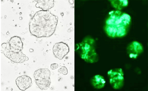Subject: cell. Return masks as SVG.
Masks as SVG:
<instances>
[{"label": "cell", "mask_w": 148, "mask_h": 91, "mask_svg": "<svg viewBox=\"0 0 148 91\" xmlns=\"http://www.w3.org/2000/svg\"><path fill=\"white\" fill-rule=\"evenodd\" d=\"M58 65L57 63L52 64L51 66V69L53 70H55L58 67Z\"/></svg>", "instance_id": "2e32d148"}, {"label": "cell", "mask_w": 148, "mask_h": 91, "mask_svg": "<svg viewBox=\"0 0 148 91\" xmlns=\"http://www.w3.org/2000/svg\"><path fill=\"white\" fill-rule=\"evenodd\" d=\"M35 1L37 2L36 7L42 9L44 11H48L54 5V1L51 0H38Z\"/></svg>", "instance_id": "8fae6325"}, {"label": "cell", "mask_w": 148, "mask_h": 91, "mask_svg": "<svg viewBox=\"0 0 148 91\" xmlns=\"http://www.w3.org/2000/svg\"><path fill=\"white\" fill-rule=\"evenodd\" d=\"M91 83L94 88L97 89H101L105 86L106 81L103 76L97 75L92 77L91 80Z\"/></svg>", "instance_id": "30bf717a"}, {"label": "cell", "mask_w": 148, "mask_h": 91, "mask_svg": "<svg viewBox=\"0 0 148 91\" xmlns=\"http://www.w3.org/2000/svg\"><path fill=\"white\" fill-rule=\"evenodd\" d=\"M127 50L130 57L135 59L143 53L144 49L141 43L136 41H134L128 45Z\"/></svg>", "instance_id": "8992f818"}, {"label": "cell", "mask_w": 148, "mask_h": 91, "mask_svg": "<svg viewBox=\"0 0 148 91\" xmlns=\"http://www.w3.org/2000/svg\"><path fill=\"white\" fill-rule=\"evenodd\" d=\"M8 43L10 50L15 52H18L22 51L23 48V44L20 37L14 36L12 37Z\"/></svg>", "instance_id": "9c48e42d"}, {"label": "cell", "mask_w": 148, "mask_h": 91, "mask_svg": "<svg viewBox=\"0 0 148 91\" xmlns=\"http://www.w3.org/2000/svg\"><path fill=\"white\" fill-rule=\"evenodd\" d=\"M58 19L57 16L48 11L37 12L30 21V32L38 38L51 36L56 31Z\"/></svg>", "instance_id": "6da1fadb"}, {"label": "cell", "mask_w": 148, "mask_h": 91, "mask_svg": "<svg viewBox=\"0 0 148 91\" xmlns=\"http://www.w3.org/2000/svg\"><path fill=\"white\" fill-rule=\"evenodd\" d=\"M108 75L110 83L114 89H119L124 86V73L122 69H111L108 72Z\"/></svg>", "instance_id": "277c9868"}, {"label": "cell", "mask_w": 148, "mask_h": 91, "mask_svg": "<svg viewBox=\"0 0 148 91\" xmlns=\"http://www.w3.org/2000/svg\"><path fill=\"white\" fill-rule=\"evenodd\" d=\"M112 6L117 10H120L127 7L128 4V1H110Z\"/></svg>", "instance_id": "5bb4252c"}, {"label": "cell", "mask_w": 148, "mask_h": 91, "mask_svg": "<svg viewBox=\"0 0 148 91\" xmlns=\"http://www.w3.org/2000/svg\"><path fill=\"white\" fill-rule=\"evenodd\" d=\"M95 41L91 37L85 38L81 43L77 45V51L81 58L86 62L93 63L98 60V56L95 50Z\"/></svg>", "instance_id": "3957f363"}, {"label": "cell", "mask_w": 148, "mask_h": 91, "mask_svg": "<svg viewBox=\"0 0 148 91\" xmlns=\"http://www.w3.org/2000/svg\"><path fill=\"white\" fill-rule=\"evenodd\" d=\"M58 72L60 74H62L65 75L67 74L68 73L67 69L65 67H63L59 69L58 70Z\"/></svg>", "instance_id": "9a60e30c"}, {"label": "cell", "mask_w": 148, "mask_h": 91, "mask_svg": "<svg viewBox=\"0 0 148 91\" xmlns=\"http://www.w3.org/2000/svg\"><path fill=\"white\" fill-rule=\"evenodd\" d=\"M51 72L47 69H40L35 71L34 77L35 80H42L50 77Z\"/></svg>", "instance_id": "7c38bea8"}, {"label": "cell", "mask_w": 148, "mask_h": 91, "mask_svg": "<svg viewBox=\"0 0 148 91\" xmlns=\"http://www.w3.org/2000/svg\"><path fill=\"white\" fill-rule=\"evenodd\" d=\"M131 23V18L128 14L120 10L112 11L106 20L105 30L110 37H122L128 33Z\"/></svg>", "instance_id": "7a4b0ae2"}, {"label": "cell", "mask_w": 148, "mask_h": 91, "mask_svg": "<svg viewBox=\"0 0 148 91\" xmlns=\"http://www.w3.org/2000/svg\"><path fill=\"white\" fill-rule=\"evenodd\" d=\"M55 56L60 60H62L68 54L69 52V48L68 45L63 42L55 44L53 48Z\"/></svg>", "instance_id": "52a82bcc"}, {"label": "cell", "mask_w": 148, "mask_h": 91, "mask_svg": "<svg viewBox=\"0 0 148 91\" xmlns=\"http://www.w3.org/2000/svg\"><path fill=\"white\" fill-rule=\"evenodd\" d=\"M35 82L37 86L42 90H47L50 87L51 84L50 77L42 80H35Z\"/></svg>", "instance_id": "4fadbf2b"}, {"label": "cell", "mask_w": 148, "mask_h": 91, "mask_svg": "<svg viewBox=\"0 0 148 91\" xmlns=\"http://www.w3.org/2000/svg\"><path fill=\"white\" fill-rule=\"evenodd\" d=\"M1 51L6 57L14 63H22L27 60V57L22 53V51L18 52L12 51L8 42L1 45Z\"/></svg>", "instance_id": "5b68a950"}, {"label": "cell", "mask_w": 148, "mask_h": 91, "mask_svg": "<svg viewBox=\"0 0 148 91\" xmlns=\"http://www.w3.org/2000/svg\"><path fill=\"white\" fill-rule=\"evenodd\" d=\"M16 83L21 90L25 91L31 87L32 81L30 77L25 75L18 77L16 80Z\"/></svg>", "instance_id": "ba28073f"}]
</instances>
